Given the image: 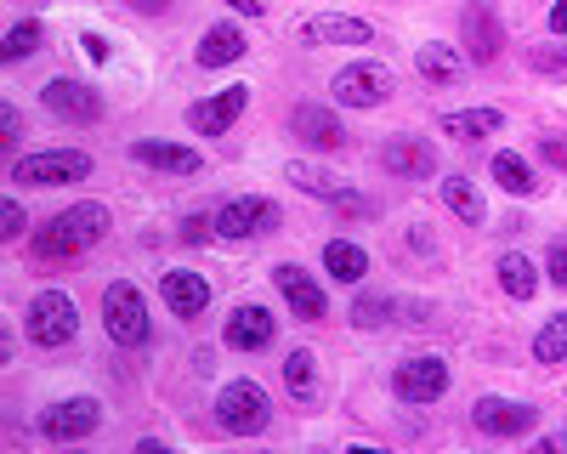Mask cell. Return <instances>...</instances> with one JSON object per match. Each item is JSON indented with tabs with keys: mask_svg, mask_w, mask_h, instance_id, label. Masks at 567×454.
Here are the masks:
<instances>
[{
	"mask_svg": "<svg viewBox=\"0 0 567 454\" xmlns=\"http://www.w3.org/2000/svg\"><path fill=\"white\" fill-rule=\"evenodd\" d=\"M114 227V210L103 199H80L63 205L52 221L34 227V261H80L85 250H97Z\"/></svg>",
	"mask_w": 567,
	"mask_h": 454,
	"instance_id": "obj_1",
	"label": "cell"
},
{
	"mask_svg": "<svg viewBox=\"0 0 567 454\" xmlns=\"http://www.w3.org/2000/svg\"><path fill=\"white\" fill-rule=\"evenodd\" d=\"M23 330L40 352H63L74 336H80V307L69 290H34L29 296V312H23Z\"/></svg>",
	"mask_w": 567,
	"mask_h": 454,
	"instance_id": "obj_2",
	"label": "cell"
},
{
	"mask_svg": "<svg viewBox=\"0 0 567 454\" xmlns=\"http://www.w3.org/2000/svg\"><path fill=\"white\" fill-rule=\"evenodd\" d=\"M91 171H97V159L85 148H34L12 159V182H23V188H74Z\"/></svg>",
	"mask_w": 567,
	"mask_h": 454,
	"instance_id": "obj_3",
	"label": "cell"
},
{
	"mask_svg": "<svg viewBox=\"0 0 567 454\" xmlns=\"http://www.w3.org/2000/svg\"><path fill=\"white\" fill-rule=\"evenodd\" d=\"M103 330H109V341L125 347V352L148 347V336H154V324H148V301H142V290H136L131 279L103 285Z\"/></svg>",
	"mask_w": 567,
	"mask_h": 454,
	"instance_id": "obj_4",
	"label": "cell"
},
{
	"mask_svg": "<svg viewBox=\"0 0 567 454\" xmlns=\"http://www.w3.org/2000/svg\"><path fill=\"white\" fill-rule=\"evenodd\" d=\"M272 421V398L261 392V381H227L216 392V426L233 437H256Z\"/></svg>",
	"mask_w": 567,
	"mask_h": 454,
	"instance_id": "obj_5",
	"label": "cell"
},
{
	"mask_svg": "<svg viewBox=\"0 0 567 454\" xmlns=\"http://www.w3.org/2000/svg\"><path fill=\"white\" fill-rule=\"evenodd\" d=\"M97 426H103V403L97 398H58V403H45L34 415V432L45 443H80Z\"/></svg>",
	"mask_w": 567,
	"mask_h": 454,
	"instance_id": "obj_6",
	"label": "cell"
},
{
	"mask_svg": "<svg viewBox=\"0 0 567 454\" xmlns=\"http://www.w3.org/2000/svg\"><path fill=\"white\" fill-rule=\"evenodd\" d=\"M329 91H336V103H341V109H381L398 85H392V69H386V63H369V58H358V63L336 69Z\"/></svg>",
	"mask_w": 567,
	"mask_h": 454,
	"instance_id": "obj_7",
	"label": "cell"
},
{
	"mask_svg": "<svg viewBox=\"0 0 567 454\" xmlns=\"http://www.w3.org/2000/svg\"><path fill=\"white\" fill-rule=\"evenodd\" d=\"M471 426L483 437H528L539 432V409L523 403V398H499V392H483L471 403Z\"/></svg>",
	"mask_w": 567,
	"mask_h": 454,
	"instance_id": "obj_8",
	"label": "cell"
},
{
	"mask_svg": "<svg viewBox=\"0 0 567 454\" xmlns=\"http://www.w3.org/2000/svg\"><path fill=\"white\" fill-rule=\"evenodd\" d=\"M278 227H284V210L267 194H239V199L216 205V234L221 239H256V234H278Z\"/></svg>",
	"mask_w": 567,
	"mask_h": 454,
	"instance_id": "obj_9",
	"label": "cell"
},
{
	"mask_svg": "<svg viewBox=\"0 0 567 454\" xmlns=\"http://www.w3.org/2000/svg\"><path fill=\"white\" fill-rule=\"evenodd\" d=\"M40 109L52 114L58 125H97V120H103V97H97L85 80H69V74H58V80L40 85Z\"/></svg>",
	"mask_w": 567,
	"mask_h": 454,
	"instance_id": "obj_10",
	"label": "cell"
},
{
	"mask_svg": "<svg viewBox=\"0 0 567 454\" xmlns=\"http://www.w3.org/2000/svg\"><path fill=\"white\" fill-rule=\"evenodd\" d=\"M460 45H465V58L477 63V69L499 63L505 23H499V12L488 7V0H465V7H460Z\"/></svg>",
	"mask_w": 567,
	"mask_h": 454,
	"instance_id": "obj_11",
	"label": "cell"
},
{
	"mask_svg": "<svg viewBox=\"0 0 567 454\" xmlns=\"http://www.w3.org/2000/svg\"><path fill=\"white\" fill-rule=\"evenodd\" d=\"M449 363L437 358V352H414V358H403L398 363V375H392V392H398V403H437L443 392H449Z\"/></svg>",
	"mask_w": 567,
	"mask_h": 454,
	"instance_id": "obj_12",
	"label": "cell"
},
{
	"mask_svg": "<svg viewBox=\"0 0 567 454\" xmlns=\"http://www.w3.org/2000/svg\"><path fill=\"white\" fill-rule=\"evenodd\" d=\"M272 285H278L284 301H290V312L301 318V324H318V318H329V296H323V285L312 279L301 261H278V267H272Z\"/></svg>",
	"mask_w": 567,
	"mask_h": 454,
	"instance_id": "obj_13",
	"label": "cell"
},
{
	"mask_svg": "<svg viewBox=\"0 0 567 454\" xmlns=\"http://www.w3.org/2000/svg\"><path fill=\"white\" fill-rule=\"evenodd\" d=\"M272 336H278V318H272L261 301L233 307L227 324H221V347H227V352H267Z\"/></svg>",
	"mask_w": 567,
	"mask_h": 454,
	"instance_id": "obj_14",
	"label": "cell"
},
{
	"mask_svg": "<svg viewBox=\"0 0 567 454\" xmlns=\"http://www.w3.org/2000/svg\"><path fill=\"white\" fill-rule=\"evenodd\" d=\"M381 171H392L398 182H432L443 171V154L425 143V136H392L381 148Z\"/></svg>",
	"mask_w": 567,
	"mask_h": 454,
	"instance_id": "obj_15",
	"label": "cell"
},
{
	"mask_svg": "<svg viewBox=\"0 0 567 454\" xmlns=\"http://www.w3.org/2000/svg\"><path fill=\"white\" fill-rule=\"evenodd\" d=\"M290 131L301 136L307 148H318V154H341V148L352 143L347 125H341V114L323 109V103H296V109H290Z\"/></svg>",
	"mask_w": 567,
	"mask_h": 454,
	"instance_id": "obj_16",
	"label": "cell"
},
{
	"mask_svg": "<svg viewBox=\"0 0 567 454\" xmlns=\"http://www.w3.org/2000/svg\"><path fill=\"white\" fill-rule=\"evenodd\" d=\"M245 109H250V85H227V91H216V97H205V103H187V131L221 136V131L239 125Z\"/></svg>",
	"mask_w": 567,
	"mask_h": 454,
	"instance_id": "obj_17",
	"label": "cell"
},
{
	"mask_svg": "<svg viewBox=\"0 0 567 454\" xmlns=\"http://www.w3.org/2000/svg\"><path fill=\"white\" fill-rule=\"evenodd\" d=\"M159 296H165L171 318H199L210 307V279L205 272H187V267H171V272H159Z\"/></svg>",
	"mask_w": 567,
	"mask_h": 454,
	"instance_id": "obj_18",
	"label": "cell"
},
{
	"mask_svg": "<svg viewBox=\"0 0 567 454\" xmlns=\"http://www.w3.org/2000/svg\"><path fill=\"white\" fill-rule=\"evenodd\" d=\"M301 40L307 45H369L374 29L347 12H318V18H301Z\"/></svg>",
	"mask_w": 567,
	"mask_h": 454,
	"instance_id": "obj_19",
	"label": "cell"
},
{
	"mask_svg": "<svg viewBox=\"0 0 567 454\" xmlns=\"http://www.w3.org/2000/svg\"><path fill=\"white\" fill-rule=\"evenodd\" d=\"M131 159L148 165V171H165V176H199V171H205V159H199L194 148L159 143V136H142V143H131Z\"/></svg>",
	"mask_w": 567,
	"mask_h": 454,
	"instance_id": "obj_20",
	"label": "cell"
},
{
	"mask_svg": "<svg viewBox=\"0 0 567 454\" xmlns=\"http://www.w3.org/2000/svg\"><path fill=\"white\" fill-rule=\"evenodd\" d=\"M284 182H290V188H301L307 199H329V205L352 194V182H347V176L323 171V165H312V159H290V165H284Z\"/></svg>",
	"mask_w": 567,
	"mask_h": 454,
	"instance_id": "obj_21",
	"label": "cell"
},
{
	"mask_svg": "<svg viewBox=\"0 0 567 454\" xmlns=\"http://www.w3.org/2000/svg\"><path fill=\"white\" fill-rule=\"evenodd\" d=\"M250 52V40H245V29L239 23H210L205 34H199V69H227V63H239Z\"/></svg>",
	"mask_w": 567,
	"mask_h": 454,
	"instance_id": "obj_22",
	"label": "cell"
},
{
	"mask_svg": "<svg viewBox=\"0 0 567 454\" xmlns=\"http://www.w3.org/2000/svg\"><path fill=\"white\" fill-rule=\"evenodd\" d=\"M414 69H420V80H432V85H460L465 69H471V58L454 52V45H443V40H425L420 52H414Z\"/></svg>",
	"mask_w": 567,
	"mask_h": 454,
	"instance_id": "obj_23",
	"label": "cell"
},
{
	"mask_svg": "<svg viewBox=\"0 0 567 454\" xmlns=\"http://www.w3.org/2000/svg\"><path fill=\"white\" fill-rule=\"evenodd\" d=\"M488 176L499 182V188L511 194V199H534L539 194V176H534V165L516 154V148H499L494 159H488Z\"/></svg>",
	"mask_w": 567,
	"mask_h": 454,
	"instance_id": "obj_24",
	"label": "cell"
},
{
	"mask_svg": "<svg viewBox=\"0 0 567 454\" xmlns=\"http://www.w3.org/2000/svg\"><path fill=\"white\" fill-rule=\"evenodd\" d=\"M499 131H505L499 109H454V114H443V136H454V143H483V136H499Z\"/></svg>",
	"mask_w": 567,
	"mask_h": 454,
	"instance_id": "obj_25",
	"label": "cell"
},
{
	"mask_svg": "<svg viewBox=\"0 0 567 454\" xmlns=\"http://www.w3.org/2000/svg\"><path fill=\"white\" fill-rule=\"evenodd\" d=\"M494 272H499V290H505L511 301H534V290H539V267H534V256L505 250V256L494 261Z\"/></svg>",
	"mask_w": 567,
	"mask_h": 454,
	"instance_id": "obj_26",
	"label": "cell"
},
{
	"mask_svg": "<svg viewBox=\"0 0 567 454\" xmlns=\"http://www.w3.org/2000/svg\"><path fill=\"white\" fill-rule=\"evenodd\" d=\"M323 272H329V279H341V285H363L369 279V250L352 245V239H329L323 245Z\"/></svg>",
	"mask_w": 567,
	"mask_h": 454,
	"instance_id": "obj_27",
	"label": "cell"
},
{
	"mask_svg": "<svg viewBox=\"0 0 567 454\" xmlns=\"http://www.w3.org/2000/svg\"><path fill=\"white\" fill-rule=\"evenodd\" d=\"M403 312H420V307H409V301H398V296H358V301H352V324H358V330L409 324Z\"/></svg>",
	"mask_w": 567,
	"mask_h": 454,
	"instance_id": "obj_28",
	"label": "cell"
},
{
	"mask_svg": "<svg viewBox=\"0 0 567 454\" xmlns=\"http://www.w3.org/2000/svg\"><path fill=\"white\" fill-rule=\"evenodd\" d=\"M437 188H443V205H449L465 227H483V221H488V205H483V194H477V182H465V176H443Z\"/></svg>",
	"mask_w": 567,
	"mask_h": 454,
	"instance_id": "obj_29",
	"label": "cell"
},
{
	"mask_svg": "<svg viewBox=\"0 0 567 454\" xmlns=\"http://www.w3.org/2000/svg\"><path fill=\"white\" fill-rule=\"evenodd\" d=\"M284 386H290L301 403H312V398H318V352L296 347L290 358H284Z\"/></svg>",
	"mask_w": 567,
	"mask_h": 454,
	"instance_id": "obj_30",
	"label": "cell"
},
{
	"mask_svg": "<svg viewBox=\"0 0 567 454\" xmlns=\"http://www.w3.org/2000/svg\"><path fill=\"white\" fill-rule=\"evenodd\" d=\"M534 358L539 363H567V312H550L534 330Z\"/></svg>",
	"mask_w": 567,
	"mask_h": 454,
	"instance_id": "obj_31",
	"label": "cell"
},
{
	"mask_svg": "<svg viewBox=\"0 0 567 454\" xmlns=\"http://www.w3.org/2000/svg\"><path fill=\"white\" fill-rule=\"evenodd\" d=\"M45 45V23L40 18H23V23H12L7 29V45H0V52H7V63H23V58H34Z\"/></svg>",
	"mask_w": 567,
	"mask_h": 454,
	"instance_id": "obj_32",
	"label": "cell"
},
{
	"mask_svg": "<svg viewBox=\"0 0 567 454\" xmlns=\"http://www.w3.org/2000/svg\"><path fill=\"white\" fill-rule=\"evenodd\" d=\"M528 69L534 74H567V45L550 34V40H539V45H528Z\"/></svg>",
	"mask_w": 567,
	"mask_h": 454,
	"instance_id": "obj_33",
	"label": "cell"
},
{
	"mask_svg": "<svg viewBox=\"0 0 567 454\" xmlns=\"http://www.w3.org/2000/svg\"><path fill=\"white\" fill-rule=\"evenodd\" d=\"M545 272H550V285H556V290H567V239H550V250H545Z\"/></svg>",
	"mask_w": 567,
	"mask_h": 454,
	"instance_id": "obj_34",
	"label": "cell"
},
{
	"mask_svg": "<svg viewBox=\"0 0 567 454\" xmlns=\"http://www.w3.org/2000/svg\"><path fill=\"white\" fill-rule=\"evenodd\" d=\"M0 234H7V239H23L29 234V210L18 199H7V210H0Z\"/></svg>",
	"mask_w": 567,
	"mask_h": 454,
	"instance_id": "obj_35",
	"label": "cell"
},
{
	"mask_svg": "<svg viewBox=\"0 0 567 454\" xmlns=\"http://www.w3.org/2000/svg\"><path fill=\"white\" fill-rule=\"evenodd\" d=\"M210 227H216V210H199V216H187V221H182V239H187V245H199V239H210Z\"/></svg>",
	"mask_w": 567,
	"mask_h": 454,
	"instance_id": "obj_36",
	"label": "cell"
},
{
	"mask_svg": "<svg viewBox=\"0 0 567 454\" xmlns=\"http://www.w3.org/2000/svg\"><path fill=\"white\" fill-rule=\"evenodd\" d=\"M539 159L556 165V171H567V136H539Z\"/></svg>",
	"mask_w": 567,
	"mask_h": 454,
	"instance_id": "obj_37",
	"label": "cell"
},
{
	"mask_svg": "<svg viewBox=\"0 0 567 454\" xmlns=\"http://www.w3.org/2000/svg\"><path fill=\"white\" fill-rule=\"evenodd\" d=\"M0 131H7V148L23 136V114H18V103H0Z\"/></svg>",
	"mask_w": 567,
	"mask_h": 454,
	"instance_id": "obj_38",
	"label": "cell"
},
{
	"mask_svg": "<svg viewBox=\"0 0 567 454\" xmlns=\"http://www.w3.org/2000/svg\"><path fill=\"white\" fill-rule=\"evenodd\" d=\"M336 210H341V216H374L381 205H374V199H363V194H347V199H336Z\"/></svg>",
	"mask_w": 567,
	"mask_h": 454,
	"instance_id": "obj_39",
	"label": "cell"
},
{
	"mask_svg": "<svg viewBox=\"0 0 567 454\" xmlns=\"http://www.w3.org/2000/svg\"><path fill=\"white\" fill-rule=\"evenodd\" d=\"M80 45H85L91 63H109V40H103V34H80Z\"/></svg>",
	"mask_w": 567,
	"mask_h": 454,
	"instance_id": "obj_40",
	"label": "cell"
},
{
	"mask_svg": "<svg viewBox=\"0 0 567 454\" xmlns=\"http://www.w3.org/2000/svg\"><path fill=\"white\" fill-rule=\"evenodd\" d=\"M171 7H176V0H131V12H142V18H159Z\"/></svg>",
	"mask_w": 567,
	"mask_h": 454,
	"instance_id": "obj_41",
	"label": "cell"
},
{
	"mask_svg": "<svg viewBox=\"0 0 567 454\" xmlns=\"http://www.w3.org/2000/svg\"><path fill=\"white\" fill-rule=\"evenodd\" d=\"M550 34L567 40V0H556V7H550Z\"/></svg>",
	"mask_w": 567,
	"mask_h": 454,
	"instance_id": "obj_42",
	"label": "cell"
},
{
	"mask_svg": "<svg viewBox=\"0 0 567 454\" xmlns=\"http://www.w3.org/2000/svg\"><path fill=\"white\" fill-rule=\"evenodd\" d=\"M227 7L239 12V18H261V12H267V0H227Z\"/></svg>",
	"mask_w": 567,
	"mask_h": 454,
	"instance_id": "obj_43",
	"label": "cell"
},
{
	"mask_svg": "<svg viewBox=\"0 0 567 454\" xmlns=\"http://www.w3.org/2000/svg\"><path fill=\"white\" fill-rule=\"evenodd\" d=\"M561 443H567V432H561Z\"/></svg>",
	"mask_w": 567,
	"mask_h": 454,
	"instance_id": "obj_44",
	"label": "cell"
}]
</instances>
